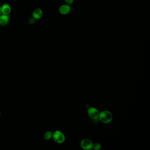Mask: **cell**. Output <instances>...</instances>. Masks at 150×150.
<instances>
[{"mask_svg":"<svg viewBox=\"0 0 150 150\" xmlns=\"http://www.w3.org/2000/svg\"><path fill=\"white\" fill-rule=\"evenodd\" d=\"M98 118H99L101 122L104 124H108L112 122L113 116L110 111L104 110L99 113Z\"/></svg>","mask_w":150,"mask_h":150,"instance_id":"cell-1","label":"cell"},{"mask_svg":"<svg viewBox=\"0 0 150 150\" xmlns=\"http://www.w3.org/2000/svg\"><path fill=\"white\" fill-rule=\"evenodd\" d=\"M1 115V111H0V116Z\"/></svg>","mask_w":150,"mask_h":150,"instance_id":"cell-14","label":"cell"},{"mask_svg":"<svg viewBox=\"0 0 150 150\" xmlns=\"http://www.w3.org/2000/svg\"><path fill=\"white\" fill-rule=\"evenodd\" d=\"M10 17L9 15H4L1 14L0 15V26H5L8 24L9 21Z\"/></svg>","mask_w":150,"mask_h":150,"instance_id":"cell-7","label":"cell"},{"mask_svg":"<svg viewBox=\"0 0 150 150\" xmlns=\"http://www.w3.org/2000/svg\"><path fill=\"white\" fill-rule=\"evenodd\" d=\"M93 142L88 139H84L81 141L80 145L82 149L85 150H89L93 148Z\"/></svg>","mask_w":150,"mask_h":150,"instance_id":"cell-3","label":"cell"},{"mask_svg":"<svg viewBox=\"0 0 150 150\" xmlns=\"http://www.w3.org/2000/svg\"><path fill=\"white\" fill-rule=\"evenodd\" d=\"M43 11L40 8L34 9L32 13L33 17L36 20H40L43 16Z\"/></svg>","mask_w":150,"mask_h":150,"instance_id":"cell-6","label":"cell"},{"mask_svg":"<svg viewBox=\"0 0 150 150\" xmlns=\"http://www.w3.org/2000/svg\"><path fill=\"white\" fill-rule=\"evenodd\" d=\"M1 14V6H0V15Z\"/></svg>","mask_w":150,"mask_h":150,"instance_id":"cell-13","label":"cell"},{"mask_svg":"<svg viewBox=\"0 0 150 150\" xmlns=\"http://www.w3.org/2000/svg\"><path fill=\"white\" fill-rule=\"evenodd\" d=\"M1 14L4 15H9L12 11L10 5L8 4H4L1 6Z\"/></svg>","mask_w":150,"mask_h":150,"instance_id":"cell-8","label":"cell"},{"mask_svg":"<svg viewBox=\"0 0 150 150\" xmlns=\"http://www.w3.org/2000/svg\"><path fill=\"white\" fill-rule=\"evenodd\" d=\"M71 11V7L70 5L65 4L61 5L59 8V12L62 15H67Z\"/></svg>","mask_w":150,"mask_h":150,"instance_id":"cell-5","label":"cell"},{"mask_svg":"<svg viewBox=\"0 0 150 150\" xmlns=\"http://www.w3.org/2000/svg\"><path fill=\"white\" fill-rule=\"evenodd\" d=\"M35 19H34L33 17L31 18L29 20V23L30 24H33L35 22Z\"/></svg>","mask_w":150,"mask_h":150,"instance_id":"cell-11","label":"cell"},{"mask_svg":"<svg viewBox=\"0 0 150 150\" xmlns=\"http://www.w3.org/2000/svg\"><path fill=\"white\" fill-rule=\"evenodd\" d=\"M88 114L91 118L95 120L98 118L99 112L98 110L95 107H90L88 109Z\"/></svg>","mask_w":150,"mask_h":150,"instance_id":"cell-4","label":"cell"},{"mask_svg":"<svg viewBox=\"0 0 150 150\" xmlns=\"http://www.w3.org/2000/svg\"><path fill=\"white\" fill-rule=\"evenodd\" d=\"M64 1L66 4L69 5H72L74 1V0H64Z\"/></svg>","mask_w":150,"mask_h":150,"instance_id":"cell-12","label":"cell"},{"mask_svg":"<svg viewBox=\"0 0 150 150\" xmlns=\"http://www.w3.org/2000/svg\"><path fill=\"white\" fill-rule=\"evenodd\" d=\"M53 138L55 142L59 144L63 143L66 140L64 134L59 130H56L53 133Z\"/></svg>","mask_w":150,"mask_h":150,"instance_id":"cell-2","label":"cell"},{"mask_svg":"<svg viewBox=\"0 0 150 150\" xmlns=\"http://www.w3.org/2000/svg\"><path fill=\"white\" fill-rule=\"evenodd\" d=\"M93 148L95 150H99L101 148V145L99 143H95L93 144Z\"/></svg>","mask_w":150,"mask_h":150,"instance_id":"cell-10","label":"cell"},{"mask_svg":"<svg viewBox=\"0 0 150 150\" xmlns=\"http://www.w3.org/2000/svg\"><path fill=\"white\" fill-rule=\"evenodd\" d=\"M53 133L51 131H47L44 135V138L45 140H49L53 138Z\"/></svg>","mask_w":150,"mask_h":150,"instance_id":"cell-9","label":"cell"}]
</instances>
